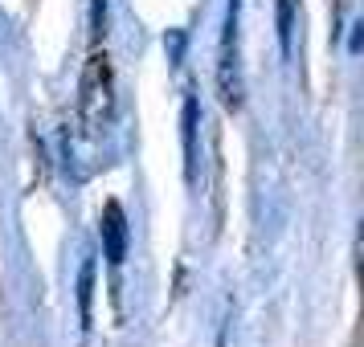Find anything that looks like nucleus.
I'll return each instance as SVG.
<instances>
[{
    "mask_svg": "<svg viewBox=\"0 0 364 347\" xmlns=\"http://www.w3.org/2000/svg\"><path fill=\"white\" fill-rule=\"evenodd\" d=\"M78 111H82V127L90 135H99L111 123V115H115V74H111V57L107 53H90L86 57Z\"/></svg>",
    "mask_w": 364,
    "mask_h": 347,
    "instance_id": "nucleus-1",
    "label": "nucleus"
},
{
    "mask_svg": "<svg viewBox=\"0 0 364 347\" xmlns=\"http://www.w3.org/2000/svg\"><path fill=\"white\" fill-rule=\"evenodd\" d=\"M237 21H242V0L225 4V25H221V53H217V90L221 102L237 111L246 99V86H242V66H237Z\"/></svg>",
    "mask_w": 364,
    "mask_h": 347,
    "instance_id": "nucleus-2",
    "label": "nucleus"
},
{
    "mask_svg": "<svg viewBox=\"0 0 364 347\" xmlns=\"http://www.w3.org/2000/svg\"><path fill=\"white\" fill-rule=\"evenodd\" d=\"M99 237H102V258H107L111 265H123L132 233H127V213H123V204H119V200H107V204H102Z\"/></svg>",
    "mask_w": 364,
    "mask_h": 347,
    "instance_id": "nucleus-3",
    "label": "nucleus"
},
{
    "mask_svg": "<svg viewBox=\"0 0 364 347\" xmlns=\"http://www.w3.org/2000/svg\"><path fill=\"white\" fill-rule=\"evenodd\" d=\"M197 131H200V102H197V94H188V99H184V111H181L184 176H188V184L197 180Z\"/></svg>",
    "mask_w": 364,
    "mask_h": 347,
    "instance_id": "nucleus-4",
    "label": "nucleus"
},
{
    "mask_svg": "<svg viewBox=\"0 0 364 347\" xmlns=\"http://www.w3.org/2000/svg\"><path fill=\"white\" fill-rule=\"evenodd\" d=\"M274 25H279L282 57H291V41H295V0H279L274 4Z\"/></svg>",
    "mask_w": 364,
    "mask_h": 347,
    "instance_id": "nucleus-5",
    "label": "nucleus"
},
{
    "mask_svg": "<svg viewBox=\"0 0 364 347\" xmlns=\"http://www.w3.org/2000/svg\"><path fill=\"white\" fill-rule=\"evenodd\" d=\"M90 302H95V262L86 258L82 270H78V314H82V327L90 331Z\"/></svg>",
    "mask_w": 364,
    "mask_h": 347,
    "instance_id": "nucleus-6",
    "label": "nucleus"
},
{
    "mask_svg": "<svg viewBox=\"0 0 364 347\" xmlns=\"http://www.w3.org/2000/svg\"><path fill=\"white\" fill-rule=\"evenodd\" d=\"M184 45H188V37H184V29H172V33L164 37L168 62H176V66H181V57H184Z\"/></svg>",
    "mask_w": 364,
    "mask_h": 347,
    "instance_id": "nucleus-7",
    "label": "nucleus"
},
{
    "mask_svg": "<svg viewBox=\"0 0 364 347\" xmlns=\"http://www.w3.org/2000/svg\"><path fill=\"white\" fill-rule=\"evenodd\" d=\"M90 29L95 37L107 33V0H90Z\"/></svg>",
    "mask_w": 364,
    "mask_h": 347,
    "instance_id": "nucleus-8",
    "label": "nucleus"
}]
</instances>
